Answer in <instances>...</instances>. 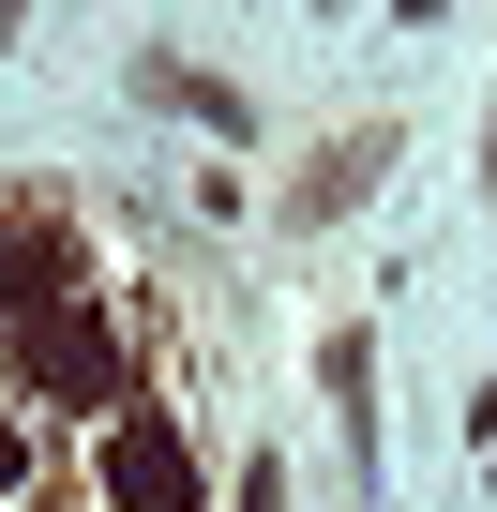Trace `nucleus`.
Instances as JSON below:
<instances>
[{
  "instance_id": "nucleus-3",
  "label": "nucleus",
  "mask_w": 497,
  "mask_h": 512,
  "mask_svg": "<svg viewBox=\"0 0 497 512\" xmlns=\"http://www.w3.org/2000/svg\"><path fill=\"white\" fill-rule=\"evenodd\" d=\"M482 196H497V136H482Z\"/></svg>"
},
{
  "instance_id": "nucleus-2",
  "label": "nucleus",
  "mask_w": 497,
  "mask_h": 512,
  "mask_svg": "<svg viewBox=\"0 0 497 512\" xmlns=\"http://www.w3.org/2000/svg\"><path fill=\"white\" fill-rule=\"evenodd\" d=\"M377 166H392V121H377V136H332V151H317V181H302V196H287V211H302V226H317V211H347V196H362V181H377Z\"/></svg>"
},
{
  "instance_id": "nucleus-1",
  "label": "nucleus",
  "mask_w": 497,
  "mask_h": 512,
  "mask_svg": "<svg viewBox=\"0 0 497 512\" xmlns=\"http://www.w3.org/2000/svg\"><path fill=\"white\" fill-rule=\"evenodd\" d=\"M106 497H121V512H196V467H181V437H166V422H136V437L106 452Z\"/></svg>"
}]
</instances>
